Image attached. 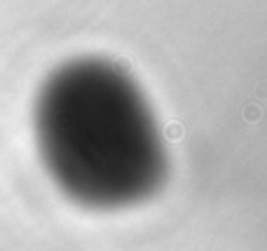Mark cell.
Instances as JSON below:
<instances>
[{"instance_id":"6da1fadb","label":"cell","mask_w":267,"mask_h":251,"mask_svg":"<svg viewBox=\"0 0 267 251\" xmlns=\"http://www.w3.org/2000/svg\"><path fill=\"white\" fill-rule=\"evenodd\" d=\"M47 174L96 206L139 202L167 176V151L136 80L108 59H75L42 82L33 108Z\"/></svg>"}]
</instances>
